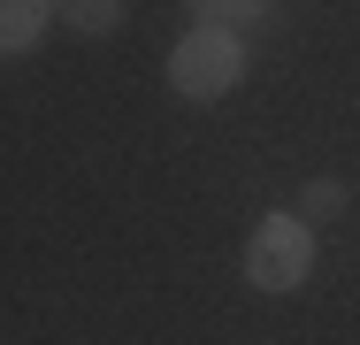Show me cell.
I'll use <instances>...</instances> for the list:
<instances>
[{"label":"cell","mask_w":360,"mask_h":345,"mask_svg":"<svg viewBox=\"0 0 360 345\" xmlns=\"http://www.w3.org/2000/svg\"><path fill=\"white\" fill-rule=\"evenodd\" d=\"M299 215H307V222H330V215H345V184H338V177H314Z\"/></svg>","instance_id":"cell-5"},{"label":"cell","mask_w":360,"mask_h":345,"mask_svg":"<svg viewBox=\"0 0 360 345\" xmlns=\"http://www.w3.org/2000/svg\"><path fill=\"white\" fill-rule=\"evenodd\" d=\"M314 269V230L307 215H261L253 246H245V284L253 291H299Z\"/></svg>","instance_id":"cell-1"},{"label":"cell","mask_w":360,"mask_h":345,"mask_svg":"<svg viewBox=\"0 0 360 345\" xmlns=\"http://www.w3.org/2000/svg\"><path fill=\"white\" fill-rule=\"evenodd\" d=\"M46 15L54 0H0V54H31L46 39Z\"/></svg>","instance_id":"cell-3"},{"label":"cell","mask_w":360,"mask_h":345,"mask_svg":"<svg viewBox=\"0 0 360 345\" xmlns=\"http://www.w3.org/2000/svg\"><path fill=\"white\" fill-rule=\"evenodd\" d=\"M192 8H200V23H222V31H230V23H245L261 0H192Z\"/></svg>","instance_id":"cell-6"},{"label":"cell","mask_w":360,"mask_h":345,"mask_svg":"<svg viewBox=\"0 0 360 345\" xmlns=\"http://www.w3.org/2000/svg\"><path fill=\"white\" fill-rule=\"evenodd\" d=\"M54 15H62L70 31H84V39H100V31L123 23V0H54Z\"/></svg>","instance_id":"cell-4"},{"label":"cell","mask_w":360,"mask_h":345,"mask_svg":"<svg viewBox=\"0 0 360 345\" xmlns=\"http://www.w3.org/2000/svg\"><path fill=\"white\" fill-rule=\"evenodd\" d=\"M238 77H245V46H238V31H222V23H200V31L176 39V54H169V84H176L184 100H222V92H238Z\"/></svg>","instance_id":"cell-2"}]
</instances>
